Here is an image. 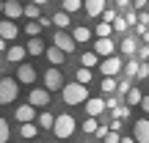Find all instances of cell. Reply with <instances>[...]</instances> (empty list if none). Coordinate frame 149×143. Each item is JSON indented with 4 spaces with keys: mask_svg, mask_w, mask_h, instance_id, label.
Returning <instances> with one entry per match:
<instances>
[{
    "mask_svg": "<svg viewBox=\"0 0 149 143\" xmlns=\"http://www.w3.org/2000/svg\"><path fill=\"white\" fill-rule=\"evenodd\" d=\"M88 99H91V96H88V88H86L83 83L74 80V83H66L64 85V102H66V105H86Z\"/></svg>",
    "mask_w": 149,
    "mask_h": 143,
    "instance_id": "obj_1",
    "label": "cell"
},
{
    "mask_svg": "<svg viewBox=\"0 0 149 143\" xmlns=\"http://www.w3.org/2000/svg\"><path fill=\"white\" fill-rule=\"evenodd\" d=\"M19 94V80L17 77H3L0 80V105H11Z\"/></svg>",
    "mask_w": 149,
    "mask_h": 143,
    "instance_id": "obj_2",
    "label": "cell"
},
{
    "mask_svg": "<svg viewBox=\"0 0 149 143\" xmlns=\"http://www.w3.org/2000/svg\"><path fill=\"white\" fill-rule=\"evenodd\" d=\"M74 129H77L74 118L69 116V113H64V116H58V118H55L53 135H55V138H61V140H66V138H72V132H74Z\"/></svg>",
    "mask_w": 149,
    "mask_h": 143,
    "instance_id": "obj_3",
    "label": "cell"
},
{
    "mask_svg": "<svg viewBox=\"0 0 149 143\" xmlns=\"http://www.w3.org/2000/svg\"><path fill=\"white\" fill-rule=\"evenodd\" d=\"M44 88L47 91H64V74H61L58 66L44 72Z\"/></svg>",
    "mask_w": 149,
    "mask_h": 143,
    "instance_id": "obj_4",
    "label": "cell"
},
{
    "mask_svg": "<svg viewBox=\"0 0 149 143\" xmlns=\"http://www.w3.org/2000/svg\"><path fill=\"white\" fill-rule=\"evenodd\" d=\"M53 44L58 50H64L66 55L74 53V47H77V41H74V36H69L66 30H55V36H53Z\"/></svg>",
    "mask_w": 149,
    "mask_h": 143,
    "instance_id": "obj_5",
    "label": "cell"
},
{
    "mask_svg": "<svg viewBox=\"0 0 149 143\" xmlns=\"http://www.w3.org/2000/svg\"><path fill=\"white\" fill-rule=\"evenodd\" d=\"M122 69H124V64H122V58H116V55H111V58H105L100 64V72L105 74V77H116Z\"/></svg>",
    "mask_w": 149,
    "mask_h": 143,
    "instance_id": "obj_6",
    "label": "cell"
},
{
    "mask_svg": "<svg viewBox=\"0 0 149 143\" xmlns=\"http://www.w3.org/2000/svg\"><path fill=\"white\" fill-rule=\"evenodd\" d=\"M14 118H17L19 124H31V121H36L39 116H36V107L28 102V105H19V107L14 110Z\"/></svg>",
    "mask_w": 149,
    "mask_h": 143,
    "instance_id": "obj_7",
    "label": "cell"
},
{
    "mask_svg": "<svg viewBox=\"0 0 149 143\" xmlns=\"http://www.w3.org/2000/svg\"><path fill=\"white\" fill-rule=\"evenodd\" d=\"M133 138H135V143H149V118H138L135 121Z\"/></svg>",
    "mask_w": 149,
    "mask_h": 143,
    "instance_id": "obj_8",
    "label": "cell"
},
{
    "mask_svg": "<svg viewBox=\"0 0 149 143\" xmlns=\"http://www.w3.org/2000/svg\"><path fill=\"white\" fill-rule=\"evenodd\" d=\"M28 102H31L33 107H47L50 105V91L47 88H33L31 96H28Z\"/></svg>",
    "mask_w": 149,
    "mask_h": 143,
    "instance_id": "obj_9",
    "label": "cell"
},
{
    "mask_svg": "<svg viewBox=\"0 0 149 143\" xmlns=\"http://www.w3.org/2000/svg\"><path fill=\"white\" fill-rule=\"evenodd\" d=\"M17 80H19L22 85H33V83H36V69H33L31 64H19V69H17Z\"/></svg>",
    "mask_w": 149,
    "mask_h": 143,
    "instance_id": "obj_10",
    "label": "cell"
},
{
    "mask_svg": "<svg viewBox=\"0 0 149 143\" xmlns=\"http://www.w3.org/2000/svg\"><path fill=\"white\" fill-rule=\"evenodd\" d=\"M108 110V102L105 99H100V96H91L88 102H86V113H88V116H102V113Z\"/></svg>",
    "mask_w": 149,
    "mask_h": 143,
    "instance_id": "obj_11",
    "label": "cell"
},
{
    "mask_svg": "<svg viewBox=\"0 0 149 143\" xmlns=\"http://www.w3.org/2000/svg\"><path fill=\"white\" fill-rule=\"evenodd\" d=\"M6 11V19H19V17H25V6L19 3V0H8V3L3 6Z\"/></svg>",
    "mask_w": 149,
    "mask_h": 143,
    "instance_id": "obj_12",
    "label": "cell"
},
{
    "mask_svg": "<svg viewBox=\"0 0 149 143\" xmlns=\"http://www.w3.org/2000/svg\"><path fill=\"white\" fill-rule=\"evenodd\" d=\"M17 36H19V30H17L14 19H3V22H0V39H6V41H14Z\"/></svg>",
    "mask_w": 149,
    "mask_h": 143,
    "instance_id": "obj_13",
    "label": "cell"
},
{
    "mask_svg": "<svg viewBox=\"0 0 149 143\" xmlns=\"http://www.w3.org/2000/svg\"><path fill=\"white\" fill-rule=\"evenodd\" d=\"M113 50H116V44H113L111 39H97V41H94V53L102 55V58H111Z\"/></svg>",
    "mask_w": 149,
    "mask_h": 143,
    "instance_id": "obj_14",
    "label": "cell"
},
{
    "mask_svg": "<svg viewBox=\"0 0 149 143\" xmlns=\"http://www.w3.org/2000/svg\"><path fill=\"white\" fill-rule=\"evenodd\" d=\"M25 55H31V53H28V47H19V44H14V47H8L6 58H8L11 64H22V58H25Z\"/></svg>",
    "mask_w": 149,
    "mask_h": 143,
    "instance_id": "obj_15",
    "label": "cell"
},
{
    "mask_svg": "<svg viewBox=\"0 0 149 143\" xmlns=\"http://www.w3.org/2000/svg\"><path fill=\"white\" fill-rule=\"evenodd\" d=\"M86 14L88 17H102L105 14V0H86Z\"/></svg>",
    "mask_w": 149,
    "mask_h": 143,
    "instance_id": "obj_16",
    "label": "cell"
},
{
    "mask_svg": "<svg viewBox=\"0 0 149 143\" xmlns=\"http://www.w3.org/2000/svg\"><path fill=\"white\" fill-rule=\"evenodd\" d=\"M44 55H47V61H50L53 66H61V64L66 61V53H64V50H58L55 44H53V47H50V50H47Z\"/></svg>",
    "mask_w": 149,
    "mask_h": 143,
    "instance_id": "obj_17",
    "label": "cell"
},
{
    "mask_svg": "<svg viewBox=\"0 0 149 143\" xmlns=\"http://www.w3.org/2000/svg\"><path fill=\"white\" fill-rule=\"evenodd\" d=\"M138 50H141V47H138V41H135L133 36H124V39H122V53H124V55L133 58V55H138Z\"/></svg>",
    "mask_w": 149,
    "mask_h": 143,
    "instance_id": "obj_18",
    "label": "cell"
},
{
    "mask_svg": "<svg viewBox=\"0 0 149 143\" xmlns=\"http://www.w3.org/2000/svg\"><path fill=\"white\" fill-rule=\"evenodd\" d=\"M53 22H55V28H58V30H66V28H69V11H64V8H61V11H55V14H53Z\"/></svg>",
    "mask_w": 149,
    "mask_h": 143,
    "instance_id": "obj_19",
    "label": "cell"
},
{
    "mask_svg": "<svg viewBox=\"0 0 149 143\" xmlns=\"http://www.w3.org/2000/svg\"><path fill=\"white\" fill-rule=\"evenodd\" d=\"M36 132H39V124L31 121V124H19V135L28 140H36Z\"/></svg>",
    "mask_w": 149,
    "mask_h": 143,
    "instance_id": "obj_20",
    "label": "cell"
},
{
    "mask_svg": "<svg viewBox=\"0 0 149 143\" xmlns=\"http://www.w3.org/2000/svg\"><path fill=\"white\" fill-rule=\"evenodd\" d=\"M55 118H58V116H50V113L44 110L42 116L36 118V124H39V127H42V129H53V127H55Z\"/></svg>",
    "mask_w": 149,
    "mask_h": 143,
    "instance_id": "obj_21",
    "label": "cell"
},
{
    "mask_svg": "<svg viewBox=\"0 0 149 143\" xmlns=\"http://www.w3.org/2000/svg\"><path fill=\"white\" fill-rule=\"evenodd\" d=\"M72 36H74V41H77V44H83V41H88V39H91V30L86 25H80V28H74V30H72Z\"/></svg>",
    "mask_w": 149,
    "mask_h": 143,
    "instance_id": "obj_22",
    "label": "cell"
},
{
    "mask_svg": "<svg viewBox=\"0 0 149 143\" xmlns=\"http://www.w3.org/2000/svg\"><path fill=\"white\" fill-rule=\"evenodd\" d=\"M28 53H31V55H42V53H47V50H44V41H42V39H31V41H28Z\"/></svg>",
    "mask_w": 149,
    "mask_h": 143,
    "instance_id": "obj_23",
    "label": "cell"
},
{
    "mask_svg": "<svg viewBox=\"0 0 149 143\" xmlns=\"http://www.w3.org/2000/svg\"><path fill=\"white\" fill-rule=\"evenodd\" d=\"M80 64H83L86 69H91V66L100 64V55H97V53H83V55H80Z\"/></svg>",
    "mask_w": 149,
    "mask_h": 143,
    "instance_id": "obj_24",
    "label": "cell"
},
{
    "mask_svg": "<svg viewBox=\"0 0 149 143\" xmlns=\"http://www.w3.org/2000/svg\"><path fill=\"white\" fill-rule=\"evenodd\" d=\"M100 88H102V94H116V91H119V83H116V80H113V77H105V80H102V85H100Z\"/></svg>",
    "mask_w": 149,
    "mask_h": 143,
    "instance_id": "obj_25",
    "label": "cell"
},
{
    "mask_svg": "<svg viewBox=\"0 0 149 143\" xmlns=\"http://www.w3.org/2000/svg\"><path fill=\"white\" fill-rule=\"evenodd\" d=\"M25 17H28V19H42V6L28 3V6H25Z\"/></svg>",
    "mask_w": 149,
    "mask_h": 143,
    "instance_id": "obj_26",
    "label": "cell"
},
{
    "mask_svg": "<svg viewBox=\"0 0 149 143\" xmlns=\"http://www.w3.org/2000/svg\"><path fill=\"white\" fill-rule=\"evenodd\" d=\"M124 102H127L130 107H133V105H141V102H144V94H141L138 88H133V91H130L127 96H124Z\"/></svg>",
    "mask_w": 149,
    "mask_h": 143,
    "instance_id": "obj_27",
    "label": "cell"
},
{
    "mask_svg": "<svg viewBox=\"0 0 149 143\" xmlns=\"http://www.w3.org/2000/svg\"><path fill=\"white\" fill-rule=\"evenodd\" d=\"M111 30H113V25L111 22H100V25H97V39H111Z\"/></svg>",
    "mask_w": 149,
    "mask_h": 143,
    "instance_id": "obj_28",
    "label": "cell"
},
{
    "mask_svg": "<svg viewBox=\"0 0 149 143\" xmlns=\"http://www.w3.org/2000/svg\"><path fill=\"white\" fill-rule=\"evenodd\" d=\"M25 33H28L31 39H36L39 33H42V22H39V19H31V22L25 25Z\"/></svg>",
    "mask_w": 149,
    "mask_h": 143,
    "instance_id": "obj_29",
    "label": "cell"
},
{
    "mask_svg": "<svg viewBox=\"0 0 149 143\" xmlns=\"http://www.w3.org/2000/svg\"><path fill=\"white\" fill-rule=\"evenodd\" d=\"M138 69H141V64L135 58H130L127 64H124V74H127V77H138Z\"/></svg>",
    "mask_w": 149,
    "mask_h": 143,
    "instance_id": "obj_30",
    "label": "cell"
},
{
    "mask_svg": "<svg viewBox=\"0 0 149 143\" xmlns=\"http://www.w3.org/2000/svg\"><path fill=\"white\" fill-rule=\"evenodd\" d=\"M97 129H100L97 118H94V116H88V118L83 121V132H86V135H97Z\"/></svg>",
    "mask_w": 149,
    "mask_h": 143,
    "instance_id": "obj_31",
    "label": "cell"
},
{
    "mask_svg": "<svg viewBox=\"0 0 149 143\" xmlns=\"http://www.w3.org/2000/svg\"><path fill=\"white\" fill-rule=\"evenodd\" d=\"M80 8H86V0H64V11H69V14H74Z\"/></svg>",
    "mask_w": 149,
    "mask_h": 143,
    "instance_id": "obj_32",
    "label": "cell"
},
{
    "mask_svg": "<svg viewBox=\"0 0 149 143\" xmlns=\"http://www.w3.org/2000/svg\"><path fill=\"white\" fill-rule=\"evenodd\" d=\"M74 77H77V83H83V85H88V83H91V69H86V66H80V69H77V74H74Z\"/></svg>",
    "mask_w": 149,
    "mask_h": 143,
    "instance_id": "obj_33",
    "label": "cell"
},
{
    "mask_svg": "<svg viewBox=\"0 0 149 143\" xmlns=\"http://www.w3.org/2000/svg\"><path fill=\"white\" fill-rule=\"evenodd\" d=\"M8 121H6V118H0V143H8Z\"/></svg>",
    "mask_w": 149,
    "mask_h": 143,
    "instance_id": "obj_34",
    "label": "cell"
},
{
    "mask_svg": "<svg viewBox=\"0 0 149 143\" xmlns=\"http://www.w3.org/2000/svg\"><path fill=\"white\" fill-rule=\"evenodd\" d=\"M127 28H130V22L124 19V17H119V19L113 22V30H116V33H124V30H127Z\"/></svg>",
    "mask_w": 149,
    "mask_h": 143,
    "instance_id": "obj_35",
    "label": "cell"
},
{
    "mask_svg": "<svg viewBox=\"0 0 149 143\" xmlns=\"http://www.w3.org/2000/svg\"><path fill=\"white\" fill-rule=\"evenodd\" d=\"M116 19H119V14H116V11H113V8H105V14H102V22H111V25H113Z\"/></svg>",
    "mask_w": 149,
    "mask_h": 143,
    "instance_id": "obj_36",
    "label": "cell"
},
{
    "mask_svg": "<svg viewBox=\"0 0 149 143\" xmlns=\"http://www.w3.org/2000/svg\"><path fill=\"white\" fill-rule=\"evenodd\" d=\"M124 19H127V22H130V25H138V22H141V17H138V14H135V11H133V8H130V11H127V14H124Z\"/></svg>",
    "mask_w": 149,
    "mask_h": 143,
    "instance_id": "obj_37",
    "label": "cell"
},
{
    "mask_svg": "<svg viewBox=\"0 0 149 143\" xmlns=\"http://www.w3.org/2000/svg\"><path fill=\"white\" fill-rule=\"evenodd\" d=\"M130 91H133V85H130V80H122V83H119V94H122V96H127Z\"/></svg>",
    "mask_w": 149,
    "mask_h": 143,
    "instance_id": "obj_38",
    "label": "cell"
},
{
    "mask_svg": "<svg viewBox=\"0 0 149 143\" xmlns=\"http://www.w3.org/2000/svg\"><path fill=\"white\" fill-rule=\"evenodd\" d=\"M127 116H130V107H116V110H113V118H122L124 121Z\"/></svg>",
    "mask_w": 149,
    "mask_h": 143,
    "instance_id": "obj_39",
    "label": "cell"
},
{
    "mask_svg": "<svg viewBox=\"0 0 149 143\" xmlns=\"http://www.w3.org/2000/svg\"><path fill=\"white\" fill-rule=\"evenodd\" d=\"M102 143H122V135H119V132H113V129H111V132H108V138L102 140Z\"/></svg>",
    "mask_w": 149,
    "mask_h": 143,
    "instance_id": "obj_40",
    "label": "cell"
},
{
    "mask_svg": "<svg viewBox=\"0 0 149 143\" xmlns=\"http://www.w3.org/2000/svg\"><path fill=\"white\" fill-rule=\"evenodd\" d=\"M138 58L141 61H149V44H144V47L138 50Z\"/></svg>",
    "mask_w": 149,
    "mask_h": 143,
    "instance_id": "obj_41",
    "label": "cell"
},
{
    "mask_svg": "<svg viewBox=\"0 0 149 143\" xmlns=\"http://www.w3.org/2000/svg\"><path fill=\"white\" fill-rule=\"evenodd\" d=\"M138 77H141V80H146V77H149V64H141V69H138Z\"/></svg>",
    "mask_w": 149,
    "mask_h": 143,
    "instance_id": "obj_42",
    "label": "cell"
},
{
    "mask_svg": "<svg viewBox=\"0 0 149 143\" xmlns=\"http://www.w3.org/2000/svg\"><path fill=\"white\" fill-rule=\"evenodd\" d=\"M111 129H113V132H119V129H122V118H113V121H111Z\"/></svg>",
    "mask_w": 149,
    "mask_h": 143,
    "instance_id": "obj_43",
    "label": "cell"
},
{
    "mask_svg": "<svg viewBox=\"0 0 149 143\" xmlns=\"http://www.w3.org/2000/svg\"><path fill=\"white\" fill-rule=\"evenodd\" d=\"M39 22H42V28H50V25H55V22H53V17H42Z\"/></svg>",
    "mask_w": 149,
    "mask_h": 143,
    "instance_id": "obj_44",
    "label": "cell"
},
{
    "mask_svg": "<svg viewBox=\"0 0 149 143\" xmlns=\"http://www.w3.org/2000/svg\"><path fill=\"white\" fill-rule=\"evenodd\" d=\"M108 102V107H111V110H116V107H119V99H113V96H111V99H105Z\"/></svg>",
    "mask_w": 149,
    "mask_h": 143,
    "instance_id": "obj_45",
    "label": "cell"
},
{
    "mask_svg": "<svg viewBox=\"0 0 149 143\" xmlns=\"http://www.w3.org/2000/svg\"><path fill=\"white\" fill-rule=\"evenodd\" d=\"M141 110L149 113V96H144V102H141Z\"/></svg>",
    "mask_w": 149,
    "mask_h": 143,
    "instance_id": "obj_46",
    "label": "cell"
},
{
    "mask_svg": "<svg viewBox=\"0 0 149 143\" xmlns=\"http://www.w3.org/2000/svg\"><path fill=\"white\" fill-rule=\"evenodd\" d=\"M116 6L119 8H130V0H116Z\"/></svg>",
    "mask_w": 149,
    "mask_h": 143,
    "instance_id": "obj_47",
    "label": "cell"
},
{
    "mask_svg": "<svg viewBox=\"0 0 149 143\" xmlns=\"http://www.w3.org/2000/svg\"><path fill=\"white\" fill-rule=\"evenodd\" d=\"M146 6V0H133V8H144Z\"/></svg>",
    "mask_w": 149,
    "mask_h": 143,
    "instance_id": "obj_48",
    "label": "cell"
},
{
    "mask_svg": "<svg viewBox=\"0 0 149 143\" xmlns=\"http://www.w3.org/2000/svg\"><path fill=\"white\" fill-rule=\"evenodd\" d=\"M31 3H36V6H47V0H31Z\"/></svg>",
    "mask_w": 149,
    "mask_h": 143,
    "instance_id": "obj_49",
    "label": "cell"
},
{
    "mask_svg": "<svg viewBox=\"0 0 149 143\" xmlns=\"http://www.w3.org/2000/svg\"><path fill=\"white\" fill-rule=\"evenodd\" d=\"M122 143H133V138H122Z\"/></svg>",
    "mask_w": 149,
    "mask_h": 143,
    "instance_id": "obj_50",
    "label": "cell"
},
{
    "mask_svg": "<svg viewBox=\"0 0 149 143\" xmlns=\"http://www.w3.org/2000/svg\"><path fill=\"white\" fill-rule=\"evenodd\" d=\"M33 143H42V140H33Z\"/></svg>",
    "mask_w": 149,
    "mask_h": 143,
    "instance_id": "obj_51",
    "label": "cell"
},
{
    "mask_svg": "<svg viewBox=\"0 0 149 143\" xmlns=\"http://www.w3.org/2000/svg\"><path fill=\"white\" fill-rule=\"evenodd\" d=\"M146 44H149V39H146Z\"/></svg>",
    "mask_w": 149,
    "mask_h": 143,
    "instance_id": "obj_52",
    "label": "cell"
}]
</instances>
